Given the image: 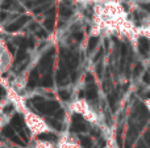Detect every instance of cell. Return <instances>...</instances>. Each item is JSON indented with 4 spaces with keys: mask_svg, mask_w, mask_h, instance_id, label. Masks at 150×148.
Returning <instances> with one entry per match:
<instances>
[{
    "mask_svg": "<svg viewBox=\"0 0 150 148\" xmlns=\"http://www.w3.org/2000/svg\"><path fill=\"white\" fill-rule=\"evenodd\" d=\"M144 83H145V84L150 83V73L149 72H146L145 75H144Z\"/></svg>",
    "mask_w": 150,
    "mask_h": 148,
    "instance_id": "cell-32",
    "label": "cell"
},
{
    "mask_svg": "<svg viewBox=\"0 0 150 148\" xmlns=\"http://www.w3.org/2000/svg\"><path fill=\"white\" fill-rule=\"evenodd\" d=\"M17 42H20V46L21 49H26V47H33L34 46V41L32 38H18L16 39Z\"/></svg>",
    "mask_w": 150,
    "mask_h": 148,
    "instance_id": "cell-10",
    "label": "cell"
},
{
    "mask_svg": "<svg viewBox=\"0 0 150 148\" xmlns=\"http://www.w3.org/2000/svg\"><path fill=\"white\" fill-rule=\"evenodd\" d=\"M79 121H83L82 115H79V114H74V115H73V122H79Z\"/></svg>",
    "mask_w": 150,
    "mask_h": 148,
    "instance_id": "cell-31",
    "label": "cell"
},
{
    "mask_svg": "<svg viewBox=\"0 0 150 148\" xmlns=\"http://www.w3.org/2000/svg\"><path fill=\"white\" fill-rule=\"evenodd\" d=\"M84 94H86V98L90 100V101H91V100H95L96 96H98V89H96L95 84H93V83L88 84V87H87V89H86Z\"/></svg>",
    "mask_w": 150,
    "mask_h": 148,
    "instance_id": "cell-7",
    "label": "cell"
},
{
    "mask_svg": "<svg viewBox=\"0 0 150 148\" xmlns=\"http://www.w3.org/2000/svg\"><path fill=\"white\" fill-rule=\"evenodd\" d=\"M80 143H82V146L84 148H92L93 147L91 138H87V136H82V138H80Z\"/></svg>",
    "mask_w": 150,
    "mask_h": 148,
    "instance_id": "cell-15",
    "label": "cell"
},
{
    "mask_svg": "<svg viewBox=\"0 0 150 148\" xmlns=\"http://www.w3.org/2000/svg\"><path fill=\"white\" fill-rule=\"evenodd\" d=\"M26 58V51H25V49H20L18 50V52L16 54V58H15V63L17 64V63H20V62H23L24 59Z\"/></svg>",
    "mask_w": 150,
    "mask_h": 148,
    "instance_id": "cell-14",
    "label": "cell"
},
{
    "mask_svg": "<svg viewBox=\"0 0 150 148\" xmlns=\"http://www.w3.org/2000/svg\"><path fill=\"white\" fill-rule=\"evenodd\" d=\"M36 34L38 37H41V38H45V37H46V33H45V30H42V29H37Z\"/></svg>",
    "mask_w": 150,
    "mask_h": 148,
    "instance_id": "cell-26",
    "label": "cell"
},
{
    "mask_svg": "<svg viewBox=\"0 0 150 148\" xmlns=\"http://www.w3.org/2000/svg\"><path fill=\"white\" fill-rule=\"evenodd\" d=\"M73 37H74L75 41H82V39H83V33H82V31H76V33L73 34Z\"/></svg>",
    "mask_w": 150,
    "mask_h": 148,
    "instance_id": "cell-24",
    "label": "cell"
},
{
    "mask_svg": "<svg viewBox=\"0 0 150 148\" xmlns=\"http://www.w3.org/2000/svg\"><path fill=\"white\" fill-rule=\"evenodd\" d=\"M3 134H4L5 136H8V138H12V136H15L16 135V133H15V130H13L11 126H5L4 128H3Z\"/></svg>",
    "mask_w": 150,
    "mask_h": 148,
    "instance_id": "cell-16",
    "label": "cell"
},
{
    "mask_svg": "<svg viewBox=\"0 0 150 148\" xmlns=\"http://www.w3.org/2000/svg\"><path fill=\"white\" fill-rule=\"evenodd\" d=\"M12 110H13L12 105H8L7 108H4V113H9V112H12Z\"/></svg>",
    "mask_w": 150,
    "mask_h": 148,
    "instance_id": "cell-33",
    "label": "cell"
},
{
    "mask_svg": "<svg viewBox=\"0 0 150 148\" xmlns=\"http://www.w3.org/2000/svg\"><path fill=\"white\" fill-rule=\"evenodd\" d=\"M40 139L41 140H55L57 139V136L54 135V134H50V133H44L40 135Z\"/></svg>",
    "mask_w": 150,
    "mask_h": 148,
    "instance_id": "cell-17",
    "label": "cell"
},
{
    "mask_svg": "<svg viewBox=\"0 0 150 148\" xmlns=\"http://www.w3.org/2000/svg\"><path fill=\"white\" fill-rule=\"evenodd\" d=\"M67 76H69L67 68H66V66L63 64V63H61V67L58 68L57 75H55V80H57V83L59 84V85H62V84L67 83Z\"/></svg>",
    "mask_w": 150,
    "mask_h": 148,
    "instance_id": "cell-4",
    "label": "cell"
},
{
    "mask_svg": "<svg viewBox=\"0 0 150 148\" xmlns=\"http://www.w3.org/2000/svg\"><path fill=\"white\" fill-rule=\"evenodd\" d=\"M138 51L142 55L144 58L149 57V51H150V41L146 37H140L138 38Z\"/></svg>",
    "mask_w": 150,
    "mask_h": 148,
    "instance_id": "cell-3",
    "label": "cell"
},
{
    "mask_svg": "<svg viewBox=\"0 0 150 148\" xmlns=\"http://www.w3.org/2000/svg\"><path fill=\"white\" fill-rule=\"evenodd\" d=\"M47 122H49V125L53 126L55 130H61V128H62V125H61L59 119H57V118H55V119H47Z\"/></svg>",
    "mask_w": 150,
    "mask_h": 148,
    "instance_id": "cell-18",
    "label": "cell"
},
{
    "mask_svg": "<svg viewBox=\"0 0 150 148\" xmlns=\"http://www.w3.org/2000/svg\"><path fill=\"white\" fill-rule=\"evenodd\" d=\"M87 130V126L83 121H79V122H73L71 125V131L73 133H83V131Z\"/></svg>",
    "mask_w": 150,
    "mask_h": 148,
    "instance_id": "cell-8",
    "label": "cell"
},
{
    "mask_svg": "<svg viewBox=\"0 0 150 148\" xmlns=\"http://www.w3.org/2000/svg\"><path fill=\"white\" fill-rule=\"evenodd\" d=\"M53 54H54V49H50L46 54L42 57L41 62H40L38 66V71H41V73L46 72H52V64H53Z\"/></svg>",
    "mask_w": 150,
    "mask_h": 148,
    "instance_id": "cell-2",
    "label": "cell"
},
{
    "mask_svg": "<svg viewBox=\"0 0 150 148\" xmlns=\"http://www.w3.org/2000/svg\"><path fill=\"white\" fill-rule=\"evenodd\" d=\"M38 80H40L38 68H34V70L30 72V75H29V79H28V87H29V88H34V87L37 85V83H38Z\"/></svg>",
    "mask_w": 150,
    "mask_h": 148,
    "instance_id": "cell-6",
    "label": "cell"
},
{
    "mask_svg": "<svg viewBox=\"0 0 150 148\" xmlns=\"http://www.w3.org/2000/svg\"><path fill=\"white\" fill-rule=\"evenodd\" d=\"M30 29H32V30H37V29H38V25H37V24H32Z\"/></svg>",
    "mask_w": 150,
    "mask_h": 148,
    "instance_id": "cell-35",
    "label": "cell"
},
{
    "mask_svg": "<svg viewBox=\"0 0 150 148\" xmlns=\"http://www.w3.org/2000/svg\"><path fill=\"white\" fill-rule=\"evenodd\" d=\"M5 18H7V13L5 12H0V20H5Z\"/></svg>",
    "mask_w": 150,
    "mask_h": 148,
    "instance_id": "cell-34",
    "label": "cell"
},
{
    "mask_svg": "<svg viewBox=\"0 0 150 148\" xmlns=\"http://www.w3.org/2000/svg\"><path fill=\"white\" fill-rule=\"evenodd\" d=\"M101 57H103V49H100V50H99L98 55H96V57H95V59H93V60H95V62H99V60L101 59Z\"/></svg>",
    "mask_w": 150,
    "mask_h": 148,
    "instance_id": "cell-30",
    "label": "cell"
},
{
    "mask_svg": "<svg viewBox=\"0 0 150 148\" xmlns=\"http://www.w3.org/2000/svg\"><path fill=\"white\" fill-rule=\"evenodd\" d=\"M46 9V5H41V7H37V8H34V13H41V12H44V10Z\"/></svg>",
    "mask_w": 150,
    "mask_h": 148,
    "instance_id": "cell-27",
    "label": "cell"
},
{
    "mask_svg": "<svg viewBox=\"0 0 150 148\" xmlns=\"http://www.w3.org/2000/svg\"><path fill=\"white\" fill-rule=\"evenodd\" d=\"M44 26L49 31H52L53 29H54V16H49V17L44 21Z\"/></svg>",
    "mask_w": 150,
    "mask_h": 148,
    "instance_id": "cell-13",
    "label": "cell"
},
{
    "mask_svg": "<svg viewBox=\"0 0 150 148\" xmlns=\"http://www.w3.org/2000/svg\"><path fill=\"white\" fill-rule=\"evenodd\" d=\"M41 85H42V87H46V88H49V87L53 85V76H52V72H46V73H44V75H42Z\"/></svg>",
    "mask_w": 150,
    "mask_h": 148,
    "instance_id": "cell-9",
    "label": "cell"
},
{
    "mask_svg": "<svg viewBox=\"0 0 150 148\" xmlns=\"http://www.w3.org/2000/svg\"><path fill=\"white\" fill-rule=\"evenodd\" d=\"M96 73H98V76H100V77H101V75H103V64H101V63H99V64L96 66Z\"/></svg>",
    "mask_w": 150,
    "mask_h": 148,
    "instance_id": "cell-25",
    "label": "cell"
},
{
    "mask_svg": "<svg viewBox=\"0 0 150 148\" xmlns=\"http://www.w3.org/2000/svg\"><path fill=\"white\" fill-rule=\"evenodd\" d=\"M4 93H5V91L3 88H0V96H1V94H4Z\"/></svg>",
    "mask_w": 150,
    "mask_h": 148,
    "instance_id": "cell-37",
    "label": "cell"
},
{
    "mask_svg": "<svg viewBox=\"0 0 150 148\" xmlns=\"http://www.w3.org/2000/svg\"><path fill=\"white\" fill-rule=\"evenodd\" d=\"M98 37H91L90 41H88V45H87V52L90 54V52H92L93 50H95L96 45H98Z\"/></svg>",
    "mask_w": 150,
    "mask_h": 148,
    "instance_id": "cell-12",
    "label": "cell"
},
{
    "mask_svg": "<svg viewBox=\"0 0 150 148\" xmlns=\"http://www.w3.org/2000/svg\"><path fill=\"white\" fill-rule=\"evenodd\" d=\"M63 115H65V112H63L62 109H58L57 112L54 113V117L57 118V119H62V118H63Z\"/></svg>",
    "mask_w": 150,
    "mask_h": 148,
    "instance_id": "cell-23",
    "label": "cell"
},
{
    "mask_svg": "<svg viewBox=\"0 0 150 148\" xmlns=\"http://www.w3.org/2000/svg\"><path fill=\"white\" fill-rule=\"evenodd\" d=\"M58 94H59V97L62 100H65V101H67V100L70 98V93H69L67 91H59L58 92Z\"/></svg>",
    "mask_w": 150,
    "mask_h": 148,
    "instance_id": "cell-21",
    "label": "cell"
},
{
    "mask_svg": "<svg viewBox=\"0 0 150 148\" xmlns=\"http://www.w3.org/2000/svg\"><path fill=\"white\" fill-rule=\"evenodd\" d=\"M144 97H145V98H148V97H150V92H146L145 96H144Z\"/></svg>",
    "mask_w": 150,
    "mask_h": 148,
    "instance_id": "cell-36",
    "label": "cell"
},
{
    "mask_svg": "<svg viewBox=\"0 0 150 148\" xmlns=\"http://www.w3.org/2000/svg\"><path fill=\"white\" fill-rule=\"evenodd\" d=\"M116 101H117V91H115L108 94V104L113 112L116 110Z\"/></svg>",
    "mask_w": 150,
    "mask_h": 148,
    "instance_id": "cell-11",
    "label": "cell"
},
{
    "mask_svg": "<svg viewBox=\"0 0 150 148\" xmlns=\"http://www.w3.org/2000/svg\"><path fill=\"white\" fill-rule=\"evenodd\" d=\"M13 1H15V0H4V1L1 3V9H8V8H11Z\"/></svg>",
    "mask_w": 150,
    "mask_h": 148,
    "instance_id": "cell-20",
    "label": "cell"
},
{
    "mask_svg": "<svg viewBox=\"0 0 150 148\" xmlns=\"http://www.w3.org/2000/svg\"><path fill=\"white\" fill-rule=\"evenodd\" d=\"M61 16H62V17H70L71 15H73V12H71V9L70 8H67V7H61Z\"/></svg>",
    "mask_w": 150,
    "mask_h": 148,
    "instance_id": "cell-19",
    "label": "cell"
},
{
    "mask_svg": "<svg viewBox=\"0 0 150 148\" xmlns=\"http://www.w3.org/2000/svg\"><path fill=\"white\" fill-rule=\"evenodd\" d=\"M141 72H142V64H140V63H138V64H136L134 70H133V75H134V76H138Z\"/></svg>",
    "mask_w": 150,
    "mask_h": 148,
    "instance_id": "cell-22",
    "label": "cell"
},
{
    "mask_svg": "<svg viewBox=\"0 0 150 148\" xmlns=\"http://www.w3.org/2000/svg\"><path fill=\"white\" fill-rule=\"evenodd\" d=\"M34 108L42 114H54L59 108V104L57 101H46V100H41V101L33 102Z\"/></svg>",
    "mask_w": 150,
    "mask_h": 148,
    "instance_id": "cell-1",
    "label": "cell"
},
{
    "mask_svg": "<svg viewBox=\"0 0 150 148\" xmlns=\"http://www.w3.org/2000/svg\"><path fill=\"white\" fill-rule=\"evenodd\" d=\"M86 83L87 84L93 83V76L91 75V73H87V75H86Z\"/></svg>",
    "mask_w": 150,
    "mask_h": 148,
    "instance_id": "cell-28",
    "label": "cell"
},
{
    "mask_svg": "<svg viewBox=\"0 0 150 148\" xmlns=\"http://www.w3.org/2000/svg\"><path fill=\"white\" fill-rule=\"evenodd\" d=\"M141 8L145 9L146 12H150V3H142V4H141Z\"/></svg>",
    "mask_w": 150,
    "mask_h": 148,
    "instance_id": "cell-29",
    "label": "cell"
},
{
    "mask_svg": "<svg viewBox=\"0 0 150 148\" xmlns=\"http://www.w3.org/2000/svg\"><path fill=\"white\" fill-rule=\"evenodd\" d=\"M30 20V17L29 16H23V17H20L18 20H16V21H13L12 24H9V25H7V31H16V30H18L20 28H23V25L26 22V21H29Z\"/></svg>",
    "mask_w": 150,
    "mask_h": 148,
    "instance_id": "cell-5",
    "label": "cell"
}]
</instances>
